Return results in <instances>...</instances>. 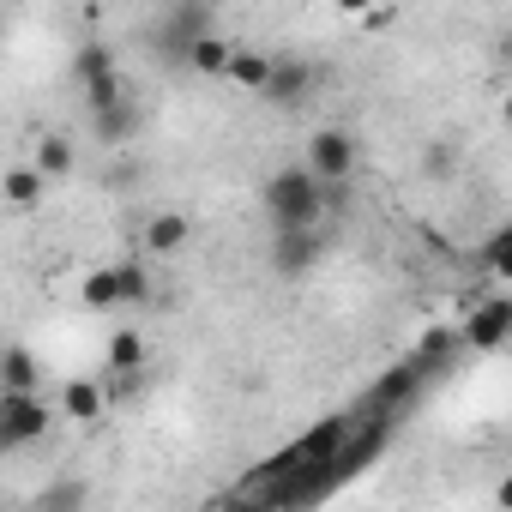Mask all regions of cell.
Here are the masks:
<instances>
[{"instance_id": "9", "label": "cell", "mask_w": 512, "mask_h": 512, "mask_svg": "<svg viewBox=\"0 0 512 512\" xmlns=\"http://www.w3.org/2000/svg\"><path fill=\"white\" fill-rule=\"evenodd\" d=\"M428 380H434V374H428L416 356H404V362H398V368H392V374H386L374 392H368V410H380V416H398V410H410V404L422 398V386H428Z\"/></svg>"}, {"instance_id": "7", "label": "cell", "mask_w": 512, "mask_h": 512, "mask_svg": "<svg viewBox=\"0 0 512 512\" xmlns=\"http://www.w3.org/2000/svg\"><path fill=\"white\" fill-rule=\"evenodd\" d=\"M205 31H217V7H211V0H175L169 19L157 25V49L163 55H187V43L205 37Z\"/></svg>"}, {"instance_id": "3", "label": "cell", "mask_w": 512, "mask_h": 512, "mask_svg": "<svg viewBox=\"0 0 512 512\" xmlns=\"http://www.w3.org/2000/svg\"><path fill=\"white\" fill-rule=\"evenodd\" d=\"M73 79H79V91H85V103H91V109H103V103L127 97V85H121V67H115V49H109V43H79V55H73Z\"/></svg>"}, {"instance_id": "19", "label": "cell", "mask_w": 512, "mask_h": 512, "mask_svg": "<svg viewBox=\"0 0 512 512\" xmlns=\"http://www.w3.org/2000/svg\"><path fill=\"white\" fill-rule=\"evenodd\" d=\"M103 362H109V374H133V368H145V338H139L133 326L109 332V350H103Z\"/></svg>"}, {"instance_id": "20", "label": "cell", "mask_w": 512, "mask_h": 512, "mask_svg": "<svg viewBox=\"0 0 512 512\" xmlns=\"http://www.w3.org/2000/svg\"><path fill=\"white\" fill-rule=\"evenodd\" d=\"M458 350H464V344H458V332H446V326H434V332H422V344H416L410 356H416V362H422L428 374H446V362H452Z\"/></svg>"}, {"instance_id": "10", "label": "cell", "mask_w": 512, "mask_h": 512, "mask_svg": "<svg viewBox=\"0 0 512 512\" xmlns=\"http://www.w3.org/2000/svg\"><path fill=\"white\" fill-rule=\"evenodd\" d=\"M91 133H97L103 145H127V139L139 133V109H133V97H115V103L91 109Z\"/></svg>"}, {"instance_id": "12", "label": "cell", "mask_w": 512, "mask_h": 512, "mask_svg": "<svg viewBox=\"0 0 512 512\" xmlns=\"http://www.w3.org/2000/svg\"><path fill=\"white\" fill-rule=\"evenodd\" d=\"M103 410H109V392L97 386V380H67V392H61V410L55 416H73V422H103Z\"/></svg>"}, {"instance_id": "18", "label": "cell", "mask_w": 512, "mask_h": 512, "mask_svg": "<svg viewBox=\"0 0 512 512\" xmlns=\"http://www.w3.org/2000/svg\"><path fill=\"white\" fill-rule=\"evenodd\" d=\"M266 73H272V55L229 49V67H223V79H229V85H241V91H260V85H266Z\"/></svg>"}, {"instance_id": "1", "label": "cell", "mask_w": 512, "mask_h": 512, "mask_svg": "<svg viewBox=\"0 0 512 512\" xmlns=\"http://www.w3.org/2000/svg\"><path fill=\"white\" fill-rule=\"evenodd\" d=\"M326 211V181L308 163H284L266 175V217L272 229H308Z\"/></svg>"}, {"instance_id": "16", "label": "cell", "mask_w": 512, "mask_h": 512, "mask_svg": "<svg viewBox=\"0 0 512 512\" xmlns=\"http://www.w3.org/2000/svg\"><path fill=\"white\" fill-rule=\"evenodd\" d=\"M181 61H187L199 79H223V67H229V43H223V31H205V37H193Z\"/></svg>"}, {"instance_id": "14", "label": "cell", "mask_w": 512, "mask_h": 512, "mask_svg": "<svg viewBox=\"0 0 512 512\" xmlns=\"http://www.w3.org/2000/svg\"><path fill=\"white\" fill-rule=\"evenodd\" d=\"M31 163H37L49 181H61V175H73V169H79V151H73V139H67V133H37Z\"/></svg>"}, {"instance_id": "4", "label": "cell", "mask_w": 512, "mask_h": 512, "mask_svg": "<svg viewBox=\"0 0 512 512\" xmlns=\"http://www.w3.org/2000/svg\"><path fill=\"white\" fill-rule=\"evenodd\" d=\"M356 157H362V151H356V139H350L344 127H320V133L308 139V157H302V163H308L326 187H344V181L356 175Z\"/></svg>"}, {"instance_id": "23", "label": "cell", "mask_w": 512, "mask_h": 512, "mask_svg": "<svg viewBox=\"0 0 512 512\" xmlns=\"http://www.w3.org/2000/svg\"><path fill=\"white\" fill-rule=\"evenodd\" d=\"M67 500H85V488L67 482V488H49V494H43V506H67Z\"/></svg>"}, {"instance_id": "22", "label": "cell", "mask_w": 512, "mask_h": 512, "mask_svg": "<svg viewBox=\"0 0 512 512\" xmlns=\"http://www.w3.org/2000/svg\"><path fill=\"white\" fill-rule=\"evenodd\" d=\"M482 266H488L494 278H506V272H512V229H494V235H488V247H482Z\"/></svg>"}, {"instance_id": "17", "label": "cell", "mask_w": 512, "mask_h": 512, "mask_svg": "<svg viewBox=\"0 0 512 512\" xmlns=\"http://www.w3.org/2000/svg\"><path fill=\"white\" fill-rule=\"evenodd\" d=\"M115 296H121V308H145V302L157 296V284H151V266H139V260H121V266H115Z\"/></svg>"}, {"instance_id": "5", "label": "cell", "mask_w": 512, "mask_h": 512, "mask_svg": "<svg viewBox=\"0 0 512 512\" xmlns=\"http://www.w3.org/2000/svg\"><path fill=\"white\" fill-rule=\"evenodd\" d=\"M458 344H464V350H482V356L506 350V344H512V302H506V296H488V302H476V308L464 314V332H458Z\"/></svg>"}, {"instance_id": "21", "label": "cell", "mask_w": 512, "mask_h": 512, "mask_svg": "<svg viewBox=\"0 0 512 512\" xmlns=\"http://www.w3.org/2000/svg\"><path fill=\"white\" fill-rule=\"evenodd\" d=\"M79 302H85L91 314H109V308H121V296H115V266H97V272H85V284H79Z\"/></svg>"}, {"instance_id": "24", "label": "cell", "mask_w": 512, "mask_h": 512, "mask_svg": "<svg viewBox=\"0 0 512 512\" xmlns=\"http://www.w3.org/2000/svg\"><path fill=\"white\" fill-rule=\"evenodd\" d=\"M332 7H338V13H350V19H362V13L374 7V0H332Z\"/></svg>"}, {"instance_id": "2", "label": "cell", "mask_w": 512, "mask_h": 512, "mask_svg": "<svg viewBox=\"0 0 512 512\" xmlns=\"http://www.w3.org/2000/svg\"><path fill=\"white\" fill-rule=\"evenodd\" d=\"M55 428V410L43 392H0V452H25Z\"/></svg>"}, {"instance_id": "8", "label": "cell", "mask_w": 512, "mask_h": 512, "mask_svg": "<svg viewBox=\"0 0 512 512\" xmlns=\"http://www.w3.org/2000/svg\"><path fill=\"white\" fill-rule=\"evenodd\" d=\"M320 91V67L314 61H272V73H266V85H260V97L266 103H278V109H296V103H308Z\"/></svg>"}, {"instance_id": "11", "label": "cell", "mask_w": 512, "mask_h": 512, "mask_svg": "<svg viewBox=\"0 0 512 512\" xmlns=\"http://www.w3.org/2000/svg\"><path fill=\"white\" fill-rule=\"evenodd\" d=\"M43 187H49V175H43L37 163H13V169H0V199L19 205V211H37Z\"/></svg>"}, {"instance_id": "15", "label": "cell", "mask_w": 512, "mask_h": 512, "mask_svg": "<svg viewBox=\"0 0 512 512\" xmlns=\"http://www.w3.org/2000/svg\"><path fill=\"white\" fill-rule=\"evenodd\" d=\"M187 235H193V223H187L181 211H157V217L145 223V247L157 253V260H169V253H181V247H187Z\"/></svg>"}, {"instance_id": "6", "label": "cell", "mask_w": 512, "mask_h": 512, "mask_svg": "<svg viewBox=\"0 0 512 512\" xmlns=\"http://www.w3.org/2000/svg\"><path fill=\"white\" fill-rule=\"evenodd\" d=\"M320 260H326V235L314 223L308 229H272V272L278 278H308Z\"/></svg>"}, {"instance_id": "13", "label": "cell", "mask_w": 512, "mask_h": 512, "mask_svg": "<svg viewBox=\"0 0 512 512\" xmlns=\"http://www.w3.org/2000/svg\"><path fill=\"white\" fill-rule=\"evenodd\" d=\"M43 386V368L25 344H7L0 350V392H37Z\"/></svg>"}]
</instances>
